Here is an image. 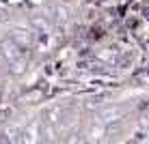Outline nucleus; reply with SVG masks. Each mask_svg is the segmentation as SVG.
I'll return each instance as SVG.
<instances>
[{
    "label": "nucleus",
    "instance_id": "obj_4",
    "mask_svg": "<svg viewBox=\"0 0 149 144\" xmlns=\"http://www.w3.org/2000/svg\"><path fill=\"white\" fill-rule=\"evenodd\" d=\"M30 28L37 30V32H48L50 30V19L43 13H35L30 15Z\"/></svg>",
    "mask_w": 149,
    "mask_h": 144
},
{
    "label": "nucleus",
    "instance_id": "obj_3",
    "mask_svg": "<svg viewBox=\"0 0 149 144\" xmlns=\"http://www.w3.org/2000/svg\"><path fill=\"white\" fill-rule=\"evenodd\" d=\"M0 50H2V54H4V58H7V63H11V60L19 58V56H24V54H22V48H19V45L15 43L13 39H9V37L0 41Z\"/></svg>",
    "mask_w": 149,
    "mask_h": 144
},
{
    "label": "nucleus",
    "instance_id": "obj_2",
    "mask_svg": "<svg viewBox=\"0 0 149 144\" xmlns=\"http://www.w3.org/2000/svg\"><path fill=\"white\" fill-rule=\"evenodd\" d=\"M9 39H13L22 50H24V48H30V45H33V41H35L33 30H30V28H22V26H13L11 30H9Z\"/></svg>",
    "mask_w": 149,
    "mask_h": 144
},
{
    "label": "nucleus",
    "instance_id": "obj_9",
    "mask_svg": "<svg viewBox=\"0 0 149 144\" xmlns=\"http://www.w3.org/2000/svg\"><path fill=\"white\" fill-rule=\"evenodd\" d=\"M4 63H7V58H4V54H2V50H0V67H2Z\"/></svg>",
    "mask_w": 149,
    "mask_h": 144
},
{
    "label": "nucleus",
    "instance_id": "obj_8",
    "mask_svg": "<svg viewBox=\"0 0 149 144\" xmlns=\"http://www.w3.org/2000/svg\"><path fill=\"white\" fill-rule=\"evenodd\" d=\"M7 17H9L7 11H4V9H0V22H7Z\"/></svg>",
    "mask_w": 149,
    "mask_h": 144
},
{
    "label": "nucleus",
    "instance_id": "obj_7",
    "mask_svg": "<svg viewBox=\"0 0 149 144\" xmlns=\"http://www.w3.org/2000/svg\"><path fill=\"white\" fill-rule=\"evenodd\" d=\"M0 144H11V140H9L7 133H4V136H0Z\"/></svg>",
    "mask_w": 149,
    "mask_h": 144
},
{
    "label": "nucleus",
    "instance_id": "obj_5",
    "mask_svg": "<svg viewBox=\"0 0 149 144\" xmlns=\"http://www.w3.org/2000/svg\"><path fill=\"white\" fill-rule=\"evenodd\" d=\"M7 65H9V73H13V75H22L26 71V58L24 56H19V58H15Z\"/></svg>",
    "mask_w": 149,
    "mask_h": 144
},
{
    "label": "nucleus",
    "instance_id": "obj_6",
    "mask_svg": "<svg viewBox=\"0 0 149 144\" xmlns=\"http://www.w3.org/2000/svg\"><path fill=\"white\" fill-rule=\"evenodd\" d=\"M65 144H86V140L80 136V133H71L67 140H65Z\"/></svg>",
    "mask_w": 149,
    "mask_h": 144
},
{
    "label": "nucleus",
    "instance_id": "obj_1",
    "mask_svg": "<svg viewBox=\"0 0 149 144\" xmlns=\"http://www.w3.org/2000/svg\"><path fill=\"white\" fill-rule=\"evenodd\" d=\"M19 144H41V123L33 121L19 133Z\"/></svg>",
    "mask_w": 149,
    "mask_h": 144
}]
</instances>
